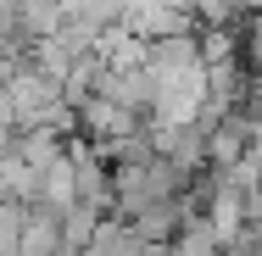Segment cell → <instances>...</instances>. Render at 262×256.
<instances>
[{"mask_svg":"<svg viewBox=\"0 0 262 256\" xmlns=\"http://www.w3.org/2000/svg\"><path fill=\"white\" fill-rule=\"evenodd\" d=\"M67 240H61V212L51 206H28L23 228H17V256H61Z\"/></svg>","mask_w":262,"mask_h":256,"instance_id":"cell-2","label":"cell"},{"mask_svg":"<svg viewBox=\"0 0 262 256\" xmlns=\"http://www.w3.org/2000/svg\"><path fill=\"white\" fill-rule=\"evenodd\" d=\"M78 128H84V139L106 156L117 139L140 134V128H145V117H140V111H128V106H117V101H106V95H90V101H78Z\"/></svg>","mask_w":262,"mask_h":256,"instance_id":"cell-1","label":"cell"},{"mask_svg":"<svg viewBox=\"0 0 262 256\" xmlns=\"http://www.w3.org/2000/svg\"><path fill=\"white\" fill-rule=\"evenodd\" d=\"M167 256H223V240L212 234V223H207V217H190V223L173 234Z\"/></svg>","mask_w":262,"mask_h":256,"instance_id":"cell-3","label":"cell"},{"mask_svg":"<svg viewBox=\"0 0 262 256\" xmlns=\"http://www.w3.org/2000/svg\"><path fill=\"white\" fill-rule=\"evenodd\" d=\"M184 11H190V22H201V28H229V17H234V0H179Z\"/></svg>","mask_w":262,"mask_h":256,"instance_id":"cell-4","label":"cell"},{"mask_svg":"<svg viewBox=\"0 0 262 256\" xmlns=\"http://www.w3.org/2000/svg\"><path fill=\"white\" fill-rule=\"evenodd\" d=\"M234 11H251V17H262V0H234Z\"/></svg>","mask_w":262,"mask_h":256,"instance_id":"cell-5","label":"cell"}]
</instances>
